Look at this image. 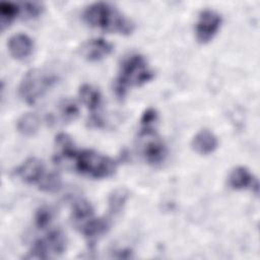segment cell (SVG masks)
I'll list each match as a JSON object with an SVG mask.
<instances>
[{
	"mask_svg": "<svg viewBox=\"0 0 260 260\" xmlns=\"http://www.w3.org/2000/svg\"><path fill=\"white\" fill-rule=\"evenodd\" d=\"M82 17L89 26L108 32L127 36L132 34L135 27L130 18L108 2L89 4L83 10Z\"/></svg>",
	"mask_w": 260,
	"mask_h": 260,
	"instance_id": "cell-1",
	"label": "cell"
},
{
	"mask_svg": "<svg viewBox=\"0 0 260 260\" xmlns=\"http://www.w3.org/2000/svg\"><path fill=\"white\" fill-rule=\"evenodd\" d=\"M154 72L149 68L144 56L131 54L125 57L120 65L119 73L114 82V91L119 99H123L128 87L141 86L152 80Z\"/></svg>",
	"mask_w": 260,
	"mask_h": 260,
	"instance_id": "cell-2",
	"label": "cell"
},
{
	"mask_svg": "<svg viewBox=\"0 0 260 260\" xmlns=\"http://www.w3.org/2000/svg\"><path fill=\"white\" fill-rule=\"evenodd\" d=\"M73 161L74 169L79 174L93 179L109 178L115 174L117 169L115 160L92 149H77Z\"/></svg>",
	"mask_w": 260,
	"mask_h": 260,
	"instance_id": "cell-3",
	"label": "cell"
},
{
	"mask_svg": "<svg viewBox=\"0 0 260 260\" xmlns=\"http://www.w3.org/2000/svg\"><path fill=\"white\" fill-rule=\"evenodd\" d=\"M57 76L44 69H30L22 77L18 92L21 100L27 105H34L55 83Z\"/></svg>",
	"mask_w": 260,
	"mask_h": 260,
	"instance_id": "cell-4",
	"label": "cell"
},
{
	"mask_svg": "<svg viewBox=\"0 0 260 260\" xmlns=\"http://www.w3.org/2000/svg\"><path fill=\"white\" fill-rule=\"evenodd\" d=\"M222 19L218 12L212 9L202 10L195 24L196 40L200 44L209 43L220 28Z\"/></svg>",
	"mask_w": 260,
	"mask_h": 260,
	"instance_id": "cell-5",
	"label": "cell"
},
{
	"mask_svg": "<svg viewBox=\"0 0 260 260\" xmlns=\"http://www.w3.org/2000/svg\"><path fill=\"white\" fill-rule=\"evenodd\" d=\"M139 136L144 138L141 153L145 161L151 166H157L164 162L168 154V149L164 141L156 136L155 132L139 134Z\"/></svg>",
	"mask_w": 260,
	"mask_h": 260,
	"instance_id": "cell-6",
	"label": "cell"
},
{
	"mask_svg": "<svg viewBox=\"0 0 260 260\" xmlns=\"http://www.w3.org/2000/svg\"><path fill=\"white\" fill-rule=\"evenodd\" d=\"M113 45L102 38L85 41L79 48V54L89 62L101 61L113 52Z\"/></svg>",
	"mask_w": 260,
	"mask_h": 260,
	"instance_id": "cell-7",
	"label": "cell"
},
{
	"mask_svg": "<svg viewBox=\"0 0 260 260\" xmlns=\"http://www.w3.org/2000/svg\"><path fill=\"white\" fill-rule=\"evenodd\" d=\"M44 162L38 157H29L25 159L14 171L16 177L26 184H39L46 174Z\"/></svg>",
	"mask_w": 260,
	"mask_h": 260,
	"instance_id": "cell-8",
	"label": "cell"
},
{
	"mask_svg": "<svg viewBox=\"0 0 260 260\" xmlns=\"http://www.w3.org/2000/svg\"><path fill=\"white\" fill-rule=\"evenodd\" d=\"M76 229L84 236L89 247L93 248L98 238L106 234L110 229V221L108 218L94 217L93 215L89 219L76 226Z\"/></svg>",
	"mask_w": 260,
	"mask_h": 260,
	"instance_id": "cell-9",
	"label": "cell"
},
{
	"mask_svg": "<svg viewBox=\"0 0 260 260\" xmlns=\"http://www.w3.org/2000/svg\"><path fill=\"white\" fill-rule=\"evenodd\" d=\"M228 183L234 190L251 189L258 193V181L245 167L235 168L229 175Z\"/></svg>",
	"mask_w": 260,
	"mask_h": 260,
	"instance_id": "cell-10",
	"label": "cell"
},
{
	"mask_svg": "<svg viewBox=\"0 0 260 260\" xmlns=\"http://www.w3.org/2000/svg\"><path fill=\"white\" fill-rule=\"evenodd\" d=\"M7 47L10 55L14 59L24 60L32 53L34 42L25 34H15L9 38Z\"/></svg>",
	"mask_w": 260,
	"mask_h": 260,
	"instance_id": "cell-11",
	"label": "cell"
},
{
	"mask_svg": "<svg viewBox=\"0 0 260 260\" xmlns=\"http://www.w3.org/2000/svg\"><path fill=\"white\" fill-rule=\"evenodd\" d=\"M191 146L198 154L207 155L217 148L218 139L212 131L208 129H201L192 138Z\"/></svg>",
	"mask_w": 260,
	"mask_h": 260,
	"instance_id": "cell-12",
	"label": "cell"
},
{
	"mask_svg": "<svg viewBox=\"0 0 260 260\" xmlns=\"http://www.w3.org/2000/svg\"><path fill=\"white\" fill-rule=\"evenodd\" d=\"M77 149L72 138L66 133H59L55 138L54 161L61 164L64 160H73Z\"/></svg>",
	"mask_w": 260,
	"mask_h": 260,
	"instance_id": "cell-13",
	"label": "cell"
},
{
	"mask_svg": "<svg viewBox=\"0 0 260 260\" xmlns=\"http://www.w3.org/2000/svg\"><path fill=\"white\" fill-rule=\"evenodd\" d=\"M81 103L91 112V116H100L99 110L102 106L101 91L91 84L84 83L78 91Z\"/></svg>",
	"mask_w": 260,
	"mask_h": 260,
	"instance_id": "cell-14",
	"label": "cell"
},
{
	"mask_svg": "<svg viewBox=\"0 0 260 260\" xmlns=\"http://www.w3.org/2000/svg\"><path fill=\"white\" fill-rule=\"evenodd\" d=\"M44 241L47 245L50 255L53 254V255L59 256V255H62L66 250V245H67L66 237L63 231L60 229L51 230L47 234L46 238H44Z\"/></svg>",
	"mask_w": 260,
	"mask_h": 260,
	"instance_id": "cell-15",
	"label": "cell"
},
{
	"mask_svg": "<svg viewBox=\"0 0 260 260\" xmlns=\"http://www.w3.org/2000/svg\"><path fill=\"white\" fill-rule=\"evenodd\" d=\"M92 216L93 208L87 200L79 198L73 201L71 208V219L75 226H78Z\"/></svg>",
	"mask_w": 260,
	"mask_h": 260,
	"instance_id": "cell-16",
	"label": "cell"
},
{
	"mask_svg": "<svg viewBox=\"0 0 260 260\" xmlns=\"http://www.w3.org/2000/svg\"><path fill=\"white\" fill-rule=\"evenodd\" d=\"M41 126L40 117L35 113L23 114L16 122L17 131L23 136L35 135Z\"/></svg>",
	"mask_w": 260,
	"mask_h": 260,
	"instance_id": "cell-17",
	"label": "cell"
},
{
	"mask_svg": "<svg viewBox=\"0 0 260 260\" xmlns=\"http://www.w3.org/2000/svg\"><path fill=\"white\" fill-rule=\"evenodd\" d=\"M19 15H21V8L19 3L1 2L0 3V25L3 31L8 27Z\"/></svg>",
	"mask_w": 260,
	"mask_h": 260,
	"instance_id": "cell-18",
	"label": "cell"
},
{
	"mask_svg": "<svg viewBox=\"0 0 260 260\" xmlns=\"http://www.w3.org/2000/svg\"><path fill=\"white\" fill-rule=\"evenodd\" d=\"M129 193L125 188L115 189L108 198V209L110 215H118L124 209Z\"/></svg>",
	"mask_w": 260,
	"mask_h": 260,
	"instance_id": "cell-19",
	"label": "cell"
},
{
	"mask_svg": "<svg viewBox=\"0 0 260 260\" xmlns=\"http://www.w3.org/2000/svg\"><path fill=\"white\" fill-rule=\"evenodd\" d=\"M39 189L44 192H57L60 190L62 186V180L58 173L56 172H49L46 173L43 179L38 184Z\"/></svg>",
	"mask_w": 260,
	"mask_h": 260,
	"instance_id": "cell-20",
	"label": "cell"
},
{
	"mask_svg": "<svg viewBox=\"0 0 260 260\" xmlns=\"http://www.w3.org/2000/svg\"><path fill=\"white\" fill-rule=\"evenodd\" d=\"M157 121V113L153 108H148L144 111L140 118V132L139 134H146L155 132L153 127Z\"/></svg>",
	"mask_w": 260,
	"mask_h": 260,
	"instance_id": "cell-21",
	"label": "cell"
},
{
	"mask_svg": "<svg viewBox=\"0 0 260 260\" xmlns=\"http://www.w3.org/2000/svg\"><path fill=\"white\" fill-rule=\"evenodd\" d=\"M53 219V210L46 205L39 207L35 213V225L39 230L48 228Z\"/></svg>",
	"mask_w": 260,
	"mask_h": 260,
	"instance_id": "cell-22",
	"label": "cell"
},
{
	"mask_svg": "<svg viewBox=\"0 0 260 260\" xmlns=\"http://www.w3.org/2000/svg\"><path fill=\"white\" fill-rule=\"evenodd\" d=\"M59 112H60L61 118L66 122L74 121L79 115L78 106L70 100H64L60 104Z\"/></svg>",
	"mask_w": 260,
	"mask_h": 260,
	"instance_id": "cell-23",
	"label": "cell"
},
{
	"mask_svg": "<svg viewBox=\"0 0 260 260\" xmlns=\"http://www.w3.org/2000/svg\"><path fill=\"white\" fill-rule=\"evenodd\" d=\"M21 16L24 19L36 18L42 14L44 10V5L40 2H21Z\"/></svg>",
	"mask_w": 260,
	"mask_h": 260,
	"instance_id": "cell-24",
	"label": "cell"
},
{
	"mask_svg": "<svg viewBox=\"0 0 260 260\" xmlns=\"http://www.w3.org/2000/svg\"><path fill=\"white\" fill-rule=\"evenodd\" d=\"M50 257L49 250L44 239H39L34 242L28 255L26 258L28 259H47Z\"/></svg>",
	"mask_w": 260,
	"mask_h": 260,
	"instance_id": "cell-25",
	"label": "cell"
}]
</instances>
